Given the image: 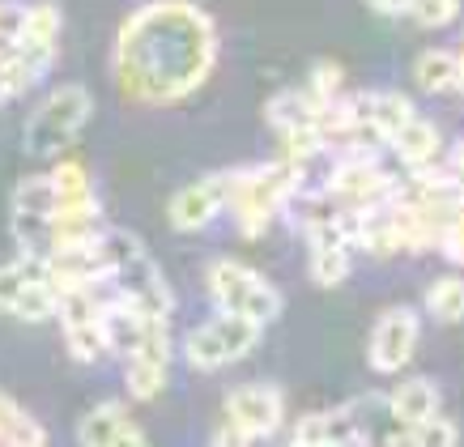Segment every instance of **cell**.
Here are the masks:
<instances>
[{
    "label": "cell",
    "mask_w": 464,
    "mask_h": 447,
    "mask_svg": "<svg viewBox=\"0 0 464 447\" xmlns=\"http://www.w3.org/2000/svg\"><path fill=\"white\" fill-rule=\"evenodd\" d=\"M111 64L128 98L167 107L205 85L218 64V34L197 5L158 0L120 26Z\"/></svg>",
    "instance_id": "1"
},
{
    "label": "cell",
    "mask_w": 464,
    "mask_h": 447,
    "mask_svg": "<svg viewBox=\"0 0 464 447\" xmlns=\"http://www.w3.org/2000/svg\"><path fill=\"white\" fill-rule=\"evenodd\" d=\"M260 333H265V324L222 311L218 320H205L200 328L183 336V358L192 371H222V366L247 358L260 345Z\"/></svg>",
    "instance_id": "2"
},
{
    "label": "cell",
    "mask_w": 464,
    "mask_h": 447,
    "mask_svg": "<svg viewBox=\"0 0 464 447\" xmlns=\"http://www.w3.org/2000/svg\"><path fill=\"white\" fill-rule=\"evenodd\" d=\"M90 112H94V98H90L85 85H60V90H52L47 102L30 115L26 150L30 154H39V158L60 154V150H64V145L85 128Z\"/></svg>",
    "instance_id": "3"
},
{
    "label": "cell",
    "mask_w": 464,
    "mask_h": 447,
    "mask_svg": "<svg viewBox=\"0 0 464 447\" xmlns=\"http://www.w3.org/2000/svg\"><path fill=\"white\" fill-rule=\"evenodd\" d=\"M209 294L222 311L247 316L256 324H273L282 316V294L273 290L256 268L239 265V260H213L209 265Z\"/></svg>",
    "instance_id": "4"
},
{
    "label": "cell",
    "mask_w": 464,
    "mask_h": 447,
    "mask_svg": "<svg viewBox=\"0 0 464 447\" xmlns=\"http://www.w3.org/2000/svg\"><path fill=\"white\" fill-rule=\"evenodd\" d=\"M418 311L413 307H388L371 328V341H366V363L375 375H396L405 371L413 350H418Z\"/></svg>",
    "instance_id": "5"
},
{
    "label": "cell",
    "mask_w": 464,
    "mask_h": 447,
    "mask_svg": "<svg viewBox=\"0 0 464 447\" xmlns=\"http://www.w3.org/2000/svg\"><path fill=\"white\" fill-rule=\"evenodd\" d=\"M115 286V298H124L128 307H137L141 316H167L170 320V307H175V294L167 290V281L158 273V265L150 256H132L128 265L111 268L107 273Z\"/></svg>",
    "instance_id": "6"
},
{
    "label": "cell",
    "mask_w": 464,
    "mask_h": 447,
    "mask_svg": "<svg viewBox=\"0 0 464 447\" xmlns=\"http://www.w3.org/2000/svg\"><path fill=\"white\" fill-rule=\"evenodd\" d=\"M222 418H230L235 426L252 434V439H265L282 426L285 418V396L273 384H247V388H235L226 396Z\"/></svg>",
    "instance_id": "7"
},
{
    "label": "cell",
    "mask_w": 464,
    "mask_h": 447,
    "mask_svg": "<svg viewBox=\"0 0 464 447\" xmlns=\"http://www.w3.org/2000/svg\"><path fill=\"white\" fill-rule=\"evenodd\" d=\"M77 443L85 447H137L145 443V431L132 422L124 405H115V401H102L77 422Z\"/></svg>",
    "instance_id": "8"
},
{
    "label": "cell",
    "mask_w": 464,
    "mask_h": 447,
    "mask_svg": "<svg viewBox=\"0 0 464 447\" xmlns=\"http://www.w3.org/2000/svg\"><path fill=\"white\" fill-rule=\"evenodd\" d=\"M222 209H226L222 183L213 175V180L188 183V188H179V192L170 196V226L175 230H205Z\"/></svg>",
    "instance_id": "9"
},
{
    "label": "cell",
    "mask_w": 464,
    "mask_h": 447,
    "mask_svg": "<svg viewBox=\"0 0 464 447\" xmlns=\"http://www.w3.org/2000/svg\"><path fill=\"white\" fill-rule=\"evenodd\" d=\"M388 145H392L396 158H401L409 170H422V167L443 162V137H439V128L430 124V120H422V115H413Z\"/></svg>",
    "instance_id": "10"
},
{
    "label": "cell",
    "mask_w": 464,
    "mask_h": 447,
    "mask_svg": "<svg viewBox=\"0 0 464 447\" xmlns=\"http://www.w3.org/2000/svg\"><path fill=\"white\" fill-rule=\"evenodd\" d=\"M388 409H392V418L401 422V426H413V422H422V418H430V413H439L435 379H405V384L388 396Z\"/></svg>",
    "instance_id": "11"
},
{
    "label": "cell",
    "mask_w": 464,
    "mask_h": 447,
    "mask_svg": "<svg viewBox=\"0 0 464 447\" xmlns=\"http://www.w3.org/2000/svg\"><path fill=\"white\" fill-rule=\"evenodd\" d=\"M315 102H311V94L307 90H282V94H273L265 102V120L277 132H295V128H307V124H315Z\"/></svg>",
    "instance_id": "12"
},
{
    "label": "cell",
    "mask_w": 464,
    "mask_h": 447,
    "mask_svg": "<svg viewBox=\"0 0 464 447\" xmlns=\"http://www.w3.org/2000/svg\"><path fill=\"white\" fill-rule=\"evenodd\" d=\"M413 77H418V90H426V94L456 90V52L426 47L422 56H418V64H413Z\"/></svg>",
    "instance_id": "13"
},
{
    "label": "cell",
    "mask_w": 464,
    "mask_h": 447,
    "mask_svg": "<svg viewBox=\"0 0 464 447\" xmlns=\"http://www.w3.org/2000/svg\"><path fill=\"white\" fill-rule=\"evenodd\" d=\"M413 115L418 112H413L409 94H401V90H375V98H371V124L380 128L383 141H392Z\"/></svg>",
    "instance_id": "14"
},
{
    "label": "cell",
    "mask_w": 464,
    "mask_h": 447,
    "mask_svg": "<svg viewBox=\"0 0 464 447\" xmlns=\"http://www.w3.org/2000/svg\"><path fill=\"white\" fill-rule=\"evenodd\" d=\"M426 311L443 324L464 320V277L460 273H443V277L430 281V290H426Z\"/></svg>",
    "instance_id": "15"
},
{
    "label": "cell",
    "mask_w": 464,
    "mask_h": 447,
    "mask_svg": "<svg viewBox=\"0 0 464 447\" xmlns=\"http://www.w3.org/2000/svg\"><path fill=\"white\" fill-rule=\"evenodd\" d=\"M0 443H22V447H39L47 443V431H43L39 422L30 418L26 409L9 401V396H0Z\"/></svg>",
    "instance_id": "16"
},
{
    "label": "cell",
    "mask_w": 464,
    "mask_h": 447,
    "mask_svg": "<svg viewBox=\"0 0 464 447\" xmlns=\"http://www.w3.org/2000/svg\"><path fill=\"white\" fill-rule=\"evenodd\" d=\"M350 277V243H324V248H311V281L333 290Z\"/></svg>",
    "instance_id": "17"
},
{
    "label": "cell",
    "mask_w": 464,
    "mask_h": 447,
    "mask_svg": "<svg viewBox=\"0 0 464 447\" xmlns=\"http://www.w3.org/2000/svg\"><path fill=\"white\" fill-rule=\"evenodd\" d=\"M64 341H69V354L72 363H102L107 354H111V341H107V333H102V320L94 324H72V328H64Z\"/></svg>",
    "instance_id": "18"
},
{
    "label": "cell",
    "mask_w": 464,
    "mask_h": 447,
    "mask_svg": "<svg viewBox=\"0 0 464 447\" xmlns=\"http://www.w3.org/2000/svg\"><path fill=\"white\" fill-rule=\"evenodd\" d=\"M94 243H99V256H102V265H107V273H111V268H120V265H128L132 256L145 252L141 238L132 235V230H124V226H102Z\"/></svg>",
    "instance_id": "19"
},
{
    "label": "cell",
    "mask_w": 464,
    "mask_h": 447,
    "mask_svg": "<svg viewBox=\"0 0 464 447\" xmlns=\"http://www.w3.org/2000/svg\"><path fill=\"white\" fill-rule=\"evenodd\" d=\"M124 379L137 401H154L158 392L167 388V366L150 363V358H124Z\"/></svg>",
    "instance_id": "20"
},
{
    "label": "cell",
    "mask_w": 464,
    "mask_h": 447,
    "mask_svg": "<svg viewBox=\"0 0 464 447\" xmlns=\"http://www.w3.org/2000/svg\"><path fill=\"white\" fill-rule=\"evenodd\" d=\"M14 209L22 213H56V188L52 175H30L14 188Z\"/></svg>",
    "instance_id": "21"
},
{
    "label": "cell",
    "mask_w": 464,
    "mask_h": 447,
    "mask_svg": "<svg viewBox=\"0 0 464 447\" xmlns=\"http://www.w3.org/2000/svg\"><path fill=\"white\" fill-rule=\"evenodd\" d=\"M341 90H345V77H341V64L337 60H315L311 64V82H307V94L315 107H328L337 102Z\"/></svg>",
    "instance_id": "22"
},
{
    "label": "cell",
    "mask_w": 464,
    "mask_h": 447,
    "mask_svg": "<svg viewBox=\"0 0 464 447\" xmlns=\"http://www.w3.org/2000/svg\"><path fill=\"white\" fill-rule=\"evenodd\" d=\"M60 34V9L56 5H22V34L17 39L56 43Z\"/></svg>",
    "instance_id": "23"
},
{
    "label": "cell",
    "mask_w": 464,
    "mask_h": 447,
    "mask_svg": "<svg viewBox=\"0 0 464 447\" xmlns=\"http://www.w3.org/2000/svg\"><path fill=\"white\" fill-rule=\"evenodd\" d=\"M52 188H56V205L60 200H82V196L94 192V183H90V170L82 167V162H60L56 170H52Z\"/></svg>",
    "instance_id": "24"
},
{
    "label": "cell",
    "mask_w": 464,
    "mask_h": 447,
    "mask_svg": "<svg viewBox=\"0 0 464 447\" xmlns=\"http://www.w3.org/2000/svg\"><path fill=\"white\" fill-rule=\"evenodd\" d=\"M409 17L426 30H443L460 17V0H409Z\"/></svg>",
    "instance_id": "25"
},
{
    "label": "cell",
    "mask_w": 464,
    "mask_h": 447,
    "mask_svg": "<svg viewBox=\"0 0 464 447\" xmlns=\"http://www.w3.org/2000/svg\"><path fill=\"white\" fill-rule=\"evenodd\" d=\"M22 290H26V273L17 268V260L14 265H0V311H14Z\"/></svg>",
    "instance_id": "26"
},
{
    "label": "cell",
    "mask_w": 464,
    "mask_h": 447,
    "mask_svg": "<svg viewBox=\"0 0 464 447\" xmlns=\"http://www.w3.org/2000/svg\"><path fill=\"white\" fill-rule=\"evenodd\" d=\"M290 443H324V413H307V418H298L295 434H290Z\"/></svg>",
    "instance_id": "27"
},
{
    "label": "cell",
    "mask_w": 464,
    "mask_h": 447,
    "mask_svg": "<svg viewBox=\"0 0 464 447\" xmlns=\"http://www.w3.org/2000/svg\"><path fill=\"white\" fill-rule=\"evenodd\" d=\"M213 443H252V434L243 431V426H235L230 418H222V426L213 431Z\"/></svg>",
    "instance_id": "28"
},
{
    "label": "cell",
    "mask_w": 464,
    "mask_h": 447,
    "mask_svg": "<svg viewBox=\"0 0 464 447\" xmlns=\"http://www.w3.org/2000/svg\"><path fill=\"white\" fill-rule=\"evenodd\" d=\"M371 9L380 17H401V14H409V0H366Z\"/></svg>",
    "instance_id": "29"
},
{
    "label": "cell",
    "mask_w": 464,
    "mask_h": 447,
    "mask_svg": "<svg viewBox=\"0 0 464 447\" xmlns=\"http://www.w3.org/2000/svg\"><path fill=\"white\" fill-rule=\"evenodd\" d=\"M448 167H451V175H456V183H460V192H464V141L456 145V150H451V162H448Z\"/></svg>",
    "instance_id": "30"
}]
</instances>
